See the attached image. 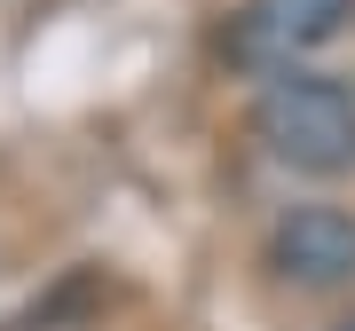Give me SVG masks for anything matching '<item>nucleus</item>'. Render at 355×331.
<instances>
[{"label":"nucleus","instance_id":"nucleus-1","mask_svg":"<svg viewBox=\"0 0 355 331\" xmlns=\"http://www.w3.org/2000/svg\"><path fill=\"white\" fill-rule=\"evenodd\" d=\"M245 127L284 174H308V181H340L355 174V87L331 71H300V64H277L261 79Z\"/></svg>","mask_w":355,"mask_h":331},{"label":"nucleus","instance_id":"nucleus-2","mask_svg":"<svg viewBox=\"0 0 355 331\" xmlns=\"http://www.w3.org/2000/svg\"><path fill=\"white\" fill-rule=\"evenodd\" d=\"M268 268L292 284V292H340L355 284V213L347 205H284L277 229H268Z\"/></svg>","mask_w":355,"mask_h":331},{"label":"nucleus","instance_id":"nucleus-3","mask_svg":"<svg viewBox=\"0 0 355 331\" xmlns=\"http://www.w3.org/2000/svg\"><path fill=\"white\" fill-rule=\"evenodd\" d=\"M347 24H355V0H253L245 32H237V55L277 71V64H292L308 48H331Z\"/></svg>","mask_w":355,"mask_h":331},{"label":"nucleus","instance_id":"nucleus-4","mask_svg":"<svg viewBox=\"0 0 355 331\" xmlns=\"http://www.w3.org/2000/svg\"><path fill=\"white\" fill-rule=\"evenodd\" d=\"M331 331H355V307H347V316H340V323H331Z\"/></svg>","mask_w":355,"mask_h":331}]
</instances>
